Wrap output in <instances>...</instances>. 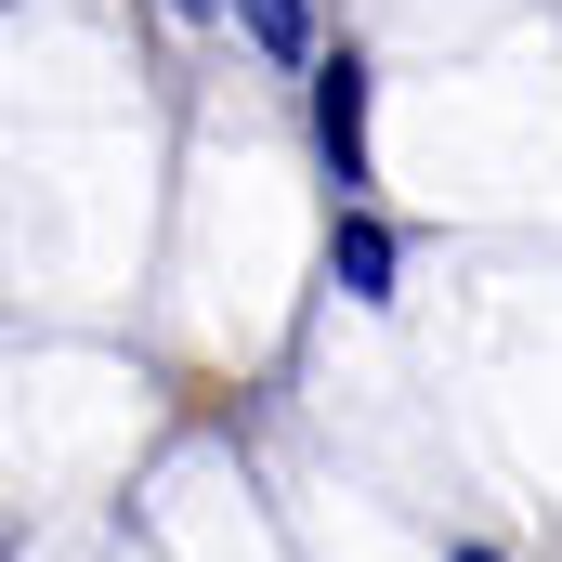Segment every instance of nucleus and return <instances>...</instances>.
I'll use <instances>...</instances> for the list:
<instances>
[{"label": "nucleus", "mask_w": 562, "mask_h": 562, "mask_svg": "<svg viewBox=\"0 0 562 562\" xmlns=\"http://www.w3.org/2000/svg\"><path fill=\"white\" fill-rule=\"evenodd\" d=\"M314 132H327V170H340V183H367V66H327Z\"/></svg>", "instance_id": "1"}, {"label": "nucleus", "mask_w": 562, "mask_h": 562, "mask_svg": "<svg viewBox=\"0 0 562 562\" xmlns=\"http://www.w3.org/2000/svg\"><path fill=\"white\" fill-rule=\"evenodd\" d=\"M340 288H353V301L393 288V236H380V223H340Z\"/></svg>", "instance_id": "2"}, {"label": "nucleus", "mask_w": 562, "mask_h": 562, "mask_svg": "<svg viewBox=\"0 0 562 562\" xmlns=\"http://www.w3.org/2000/svg\"><path fill=\"white\" fill-rule=\"evenodd\" d=\"M236 13H249V40H262V53H301V0H236Z\"/></svg>", "instance_id": "3"}, {"label": "nucleus", "mask_w": 562, "mask_h": 562, "mask_svg": "<svg viewBox=\"0 0 562 562\" xmlns=\"http://www.w3.org/2000/svg\"><path fill=\"white\" fill-rule=\"evenodd\" d=\"M458 562H471V550H458Z\"/></svg>", "instance_id": "4"}]
</instances>
